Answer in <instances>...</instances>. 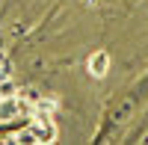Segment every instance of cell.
I'll return each mask as SVG.
<instances>
[{
  "mask_svg": "<svg viewBox=\"0 0 148 145\" xmlns=\"http://www.w3.org/2000/svg\"><path fill=\"white\" fill-rule=\"evenodd\" d=\"M53 139H56V124H53V118L45 110L30 122L27 130H21L18 136H12V142H53Z\"/></svg>",
  "mask_w": 148,
  "mask_h": 145,
  "instance_id": "6da1fadb",
  "label": "cell"
},
{
  "mask_svg": "<svg viewBox=\"0 0 148 145\" xmlns=\"http://www.w3.org/2000/svg\"><path fill=\"white\" fill-rule=\"evenodd\" d=\"M107 68H110V56H107L104 51H98V53L89 56V74H92V77H104Z\"/></svg>",
  "mask_w": 148,
  "mask_h": 145,
  "instance_id": "7a4b0ae2",
  "label": "cell"
}]
</instances>
